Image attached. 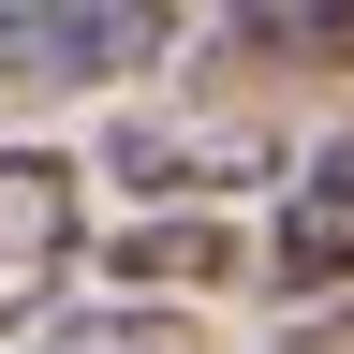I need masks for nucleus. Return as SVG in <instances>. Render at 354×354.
I'll return each mask as SVG.
<instances>
[{"label":"nucleus","mask_w":354,"mask_h":354,"mask_svg":"<svg viewBox=\"0 0 354 354\" xmlns=\"http://www.w3.org/2000/svg\"><path fill=\"white\" fill-rule=\"evenodd\" d=\"M266 354H354V310H295V325L266 339Z\"/></svg>","instance_id":"nucleus-8"},{"label":"nucleus","mask_w":354,"mask_h":354,"mask_svg":"<svg viewBox=\"0 0 354 354\" xmlns=\"http://www.w3.org/2000/svg\"><path fill=\"white\" fill-rule=\"evenodd\" d=\"M266 266H281V295L354 310V148H310V162L281 177V236H266Z\"/></svg>","instance_id":"nucleus-3"},{"label":"nucleus","mask_w":354,"mask_h":354,"mask_svg":"<svg viewBox=\"0 0 354 354\" xmlns=\"http://www.w3.org/2000/svg\"><path fill=\"white\" fill-rule=\"evenodd\" d=\"M162 44V0H15L0 15V104H44V88H104Z\"/></svg>","instance_id":"nucleus-1"},{"label":"nucleus","mask_w":354,"mask_h":354,"mask_svg":"<svg viewBox=\"0 0 354 354\" xmlns=\"http://www.w3.org/2000/svg\"><path fill=\"white\" fill-rule=\"evenodd\" d=\"M266 148L251 133H118V177L133 192H221V177H251Z\"/></svg>","instance_id":"nucleus-4"},{"label":"nucleus","mask_w":354,"mask_h":354,"mask_svg":"<svg viewBox=\"0 0 354 354\" xmlns=\"http://www.w3.org/2000/svg\"><path fill=\"white\" fill-rule=\"evenodd\" d=\"M44 354H207L177 310H104V325H74V339H44Z\"/></svg>","instance_id":"nucleus-7"},{"label":"nucleus","mask_w":354,"mask_h":354,"mask_svg":"<svg viewBox=\"0 0 354 354\" xmlns=\"http://www.w3.org/2000/svg\"><path fill=\"white\" fill-rule=\"evenodd\" d=\"M221 44H251V59H295V74H325V59H354V0H251V15H221Z\"/></svg>","instance_id":"nucleus-5"},{"label":"nucleus","mask_w":354,"mask_h":354,"mask_svg":"<svg viewBox=\"0 0 354 354\" xmlns=\"http://www.w3.org/2000/svg\"><path fill=\"white\" fill-rule=\"evenodd\" d=\"M74 251H88L74 162L59 148H0V325H30V310L74 281Z\"/></svg>","instance_id":"nucleus-2"},{"label":"nucleus","mask_w":354,"mask_h":354,"mask_svg":"<svg viewBox=\"0 0 354 354\" xmlns=\"http://www.w3.org/2000/svg\"><path fill=\"white\" fill-rule=\"evenodd\" d=\"M104 266L118 281H236V236H221V221H148V236H118Z\"/></svg>","instance_id":"nucleus-6"}]
</instances>
